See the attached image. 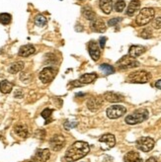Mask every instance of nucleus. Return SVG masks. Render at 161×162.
Segmentation results:
<instances>
[{
    "label": "nucleus",
    "instance_id": "nucleus-1",
    "mask_svg": "<svg viewBox=\"0 0 161 162\" xmlns=\"http://www.w3.org/2000/svg\"><path fill=\"white\" fill-rule=\"evenodd\" d=\"M90 147H89L87 142L84 141H76L66 150L65 155H64V159L66 162H74L76 160H79L81 158L89 153Z\"/></svg>",
    "mask_w": 161,
    "mask_h": 162
},
{
    "label": "nucleus",
    "instance_id": "nucleus-2",
    "mask_svg": "<svg viewBox=\"0 0 161 162\" xmlns=\"http://www.w3.org/2000/svg\"><path fill=\"white\" fill-rule=\"evenodd\" d=\"M147 118H148V111L145 109H138L132 114L129 115L125 121L128 124H136L144 122L147 120Z\"/></svg>",
    "mask_w": 161,
    "mask_h": 162
},
{
    "label": "nucleus",
    "instance_id": "nucleus-3",
    "mask_svg": "<svg viewBox=\"0 0 161 162\" xmlns=\"http://www.w3.org/2000/svg\"><path fill=\"white\" fill-rule=\"evenodd\" d=\"M154 14H155V12H154V10L152 8H143L142 10H140L139 14L135 19L136 25L144 26L146 24H148L154 18Z\"/></svg>",
    "mask_w": 161,
    "mask_h": 162
},
{
    "label": "nucleus",
    "instance_id": "nucleus-4",
    "mask_svg": "<svg viewBox=\"0 0 161 162\" xmlns=\"http://www.w3.org/2000/svg\"><path fill=\"white\" fill-rule=\"evenodd\" d=\"M150 79H151V74L144 70L132 72L128 76V81L131 83H147Z\"/></svg>",
    "mask_w": 161,
    "mask_h": 162
},
{
    "label": "nucleus",
    "instance_id": "nucleus-5",
    "mask_svg": "<svg viewBox=\"0 0 161 162\" xmlns=\"http://www.w3.org/2000/svg\"><path fill=\"white\" fill-rule=\"evenodd\" d=\"M117 65L121 69H129L139 66V62L135 57H132L131 56H125L117 62Z\"/></svg>",
    "mask_w": 161,
    "mask_h": 162
},
{
    "label": "nucleus",
    "instance_id": "nucleus-6",
    "mask_svg": "<svg viewBox=\"0 0 161 162\" xmlns=\"http://www.w3.org/2000/svg\"><path fill=\"white\" fill-rule=\"evenodd\" d=\"M136 147L143 152H148L154 147V140L151 137L143 136L136 141Z\"/></svg>",
    "mask_w": 161,
    "mask_h": 162
},
{
    "label": "nucleus",
    "instance_id": "nucleus-7",
    "mask_svg": "<svg viewBox=\"0 0 161 162\" xmlns=\"http://www.w3.org/2000/svg\"><path fill=\"white\" fill-rule=\"evenodd\" d=\"M57 73V70L53 67H46L44 68L40 73V80L42 81L43 83H50V81H53V79L56 77Z\"/></svg>",
    "mask_w": 161,
    "mask_h": 162
},
{
    "label": "nucleus",
    "instance_id": "nucleus-8",
    "mask_svg": "<svg viewBox=\"0 0 161 162\" xmlns=\"http://www.w3.org/2000/svg\"><path fill=\"white\" fill-rule=\"evenodd\" d=\"M126 112V109L122 105H113L107 109V116L110 119H118Z\"/></svg>",
    "mask_w": 161,
    "mask_h": 162
},
{
    "label": "nucleus",
    "instance_id": "nucleus-9",
    "mask_svg": "<svg viewBox=\"0 0 161 162\" xmlns=\"http://www.w3.org/2000/svg\"><path fill=\"white\" fill-rule=\"evenodd\" d=\"M64 144H65V138L62 134H54L50 140V146L53 151H59L62 149Z\"/></svg>",
    "mask_w": 161,
    "mask_h": 162
},
{
    "label": "nucleus",
    "instance_id": "nucleus-10",
    "mask_svg": "<svg viewBox=\"0 0 161 162\" xmlns=\"http://www.w3.org/2000/svg\"><path fill=\"white\" fill-rule=\"evenodd\" d=\"M99 142L101 143L102 149L107 150V149H110V148L115 146L116 138L111 134H104V136H102L100 138H99Z\"/></svg>",
    "mask_w": 161,
    "mask_h": 162
},
{
    "label": "nucleus",
    "instance_id": "nucleus-11",
    "mask_svg": "<svg viewBox=\"0 0 161 162\" xmlns=\"http://www.w3.org/2000/svg\"><path fill=\"white\" fill-rule=\"evenodd\" d=\"M103 105V100L100 97H92L87 101V108L92 112L98 111Z\"/></svg>",
    "mask_w": 161,
    "mask_h": 162
},
{
    "label": "nucleus",
    "instance_id": "nucleus-12",
    "mask_svg": "<svg viewBox=\"0 0 161 162\" xmlns=\"http://www.w3.org/2000/svg\"><path fill=\"white\" fill-rule=\"evenodd\" d=\"M88 50H89V53H90L91 57L95 60V62L100 58V56H101L100 48H99L98 44L94 42V40H91V42L88 44Z\"/></svg>",
    "mask_w": 161,
    "mask_h": 162
},
{
    "label": "nucleus",
    "instance_id": "nucleus-13",
    "mask_svg": "<svg viewBox=\"0 0 161 162\" xmlns=\"http://www.w3.org/2000/svg\"><path fill=\"white\" fill-rule=\"evenodd\" d=\"M50 156V152L49 149H38L33 158L34 162H47Z\"/></svg>",
    "mask_w": 161,
    "mask_h": 162
},
{
    "label": "nucleus",
    "instance_id": "nucleus-14",
    "mask_svg": "<svg viewBox=\"0 0 161 162\" xmlns=\"http://www.w3.org/2000/svg\"><path fill=\"white\" fill-rule=\"evenodd\" d=\"M90 28L92 29V31L98 32V33H103L105 32L106 30V25L105 22L103 21L100 18H95L91 21L90 23Z\"/></svg>",
    "mask_w": 161,
    "mask_h": 162
},
{
    "label": "nucleus",
    "instance_id": "nucleus-15",
    "mask_svg": "<svg viewBox=\"0 0 161 162\" xmlns=\"http://www.w3.org/2000/svg\"><path fill=\"white\" fill-rule=\"evenodd\" d=\"M35 52H36V49L33 45H25L20 48L18 55L20 56L27 57V56H32L33 53H35Z\"/></svg>",
    "mask_w": 161,
    "mask_h": 162
},
{
    "label": "nucleus",
    "instance_id": "nucleus-16",
    "mask_svg": "<svg viewBox=\"0 0 161 162\" xmlns=\"http://www.w3.org/2000/svg\"><path fill=\"white\" fill-rule=\"evenodd\" d=\"M104 98L108 102H111V103H119V102L124 101V97L115 92H106L104 94Z\"/></svg>",
    "mask_w": 161,
    "mask_h": 162
},
{
    "label": "nucleus",
    "instance_id": "nucleus-17",
    "mask_svg": "<svg viewBox=\"0 0 161 162\" xmlns=\"http://www.w3.org/2000/svg\"><path fill=\"white\" fill-rule=\"evenodd\" d=\"M145 52V48L142 46H132L129 48V56H131L132 57H138L139 56H141L143 52Z\"/></svg>",
    "mask_w": 161,
    "mask_h": 162
},
{
    "label": "nucleus",
    "instance_id": "nucleus-18",
    "mask_svg": "<svg viewBox=\"0 0 161 162\" xmlns=\"http://www.w3.org/2000/svg\"><path fill=\"white\" fill-rule=\"evenodd\" d=\"M125 162H142L141 157H140L139 153L135 152V151H129L124 157Z\"/></svg>",
    "mask_w": 161,
    "mask_h": 162
},
{
    "label": "nucleus",
    "instance_id": "nucleus-19",
    "mask_svg": "<svg viewBox=\"0 0 161 162\" xmlns=\"http://www.w3.org/2000/svg\"><path fill=\"white\" fill-rule=\"evenodd\" d=\"M97 74L96 73H85L83 75L80 76L79 78V82L80 84H89V83H92L97 79Z\"/></svg>",
    "mask_w": 161,
    "mask_h": 162
},
{
    "label": "nucleus",
    "instance_id": "nucleus-20",
    "mask_svg": "<svg viewBox=\"0 0 161 162\" xmlns=\"http://www.w3.org/2000/svg\"><path fill=\"white\" fill-rule=\"evenodd\" d=\"M100 8L105 14H110L113 8V2L112 0H100L99 2Z\"/></svg>",
    "mask_w": 161,
    "mask_h": 162
},
{
    "label": "nucleus",
    "instance_id": "nucleus-21",
    "mask_svg": "<svg viewBox=\"0 0 161 162\" xmlns=\"http://www.w3.org/2000/svg\"><path fill=\"white\" fill-rule=\"evenodd\" d=\"M139 7H140V2L138 0H132V1L129 3L128 10H126V14L129 16H132L139 9Z\"/></svg>",
    "mask_w": 161,
    "mask_h": 162
},
{
    "label": "nucleus",
    "instance_id": "nucleus-22",
    "mask_svg": "<svg viewBox=\"0 0 161 162\" xmlns=\"http://www.w3.org/2000/svg\"><path fill=\"white\" fill-rule=\"evenodd\" d=\"M13 89V84L9 82L8 80H2L0 82V91L3 94H8L12 91Z\"/></svg>",
    "mask_w": 161,
    "mask_h": 162
},
{
    "label": "nucleus",
    "instance_id": "nucleus-23",
    "mask_svg": "<svg viewBox=\"0 0 161 162\" xmlns=\"http://www.w3.org/2000/svg\"><path fill=\"white\" fill-rule=\"evenodd\" d=\"M14 130H15L16 134H18L20 137L26 138L28 136V129H27V127L24 126V124H17Z\"/></svg>",
    "mask_w": 161,
    "mask_h": 162
},
{
    "label": "nucleus",
    "instance_id": "nucleus-24",
    "mask_svg": "<svg viewBox=\"0 0 161 162\" xmlns=\"http://www.w3.org/2000/svg\"><path fill=\"white\" fill-rule=\"evenodd\" d=\"M24 68V62H15L9 67V72L12 73V74H15V73H18L20 71H22Z\"/></svg>",
    "mask_w": 161,
    "mask_h": 162
},
{
    "label": "nucleus",
    "instance_id": "nucleus-25",
    "mask_svg": "<svg viewBox=\"0 0 161 162\" xmlns=\"http://www.w3.org/2000/svg\"><path fill=\"white\" fill-rule=\"evenodd\" d=\"M83 15L87 20H91V21L96 18L95 12L90 7H89V6H85V7L83 8Z\"/></svg>",
    "mask_w": 161,
    "mask_h": 162
},
{
    "label": "nucleus",
    "instance_id": "nucleus-26",
    "mask_svg": "<svg viewBox=\"0 0 161 162\" xmlns=\"http://www.w3.org/2000/svg\"><path fill=\"white\" fill-rule=\"evenodd\" d=\"M100 69L105 74H107V75L115 72V68H114V67H113L112 65H110V64H107V63H103V64H101L100 65Z\"/></svg>",
    "mask_w": 161,
    "mask_h": 162
},
{
    "label": "nucleus",
    "instance_id": "nucleus-27",
    "mask_svg": "<svg viewBox=\"0 0 161 162\" xmlns=\"http://www.w3.org/2000/svg\"><path fill=\"white\" fill-rule=\"evenodd\" d=\"M11 22V15L8 13H1L0 14V24L8 25Z\"/></svg>",
    "mask_w": 161,
    "mask_h": 162
},
{
    "label": "nucleus",
    "instance_id": "nucleus-28",
    "mask_svg": "<svg viewBox=\"0 0 161 162\" xmlns=\"http://www.w3.org/2000/svg\"><path fill=\"white\" fill-rule=\"evenodd\" d=\"M35 23H36V25L39 26V27H44L47 25V18L44 16L38 15L35 18Z\"/></svg>",
    "mask_w": 161,
    "mask_h": 162
},
{
    "label": "nucleus",
    "instance_id": "nucleus-29",
    "mask_svg": "<svg viewBox=\"0 0 161 162\" xmlns=\"http://www.w3.org/2000/svg\"><path fill=\"white\" fill-rule=\"evenodd\" d=\"M51 114H53V110H50V109H44L42 112V117L44 118V119L47 120V122L44 123L46 124H47L51 122V119H50Z\"/></svg>",
    "mask_w": 161,
    "mask_h": 162
},
{
    "label": "nucleus",
    "instance_id": "nucleus-30",
    "mask_svg": "<svg viewBox=\"0 0 161 162\" xmlns=\"http://www.w3.org/2000/svg\"><path fill=\"white\" fill-rule=\"evenodd\" d=\"M126 7V2L124 0H118L115 4V10L117 12H122Z\"/></svg>",
    "mask_w": 161,
    "mask_h": 162
},
{
    "label": "nucleus",
    "instance_id": "nucleus-31",
    "mask_svg": "<svg viewBox=\"0 0 161 162\" xmlns=\"http://www.w3.org/2000/svg\"><path fill=\"white\" fill-rule=\"evenodd\" d=\"M140 37L143 39H149L152 37V32L150 29H144L142 30V32L140 33Z\"/></svg>",
    "mask_w": 161,
    "mask_h": 162
},
{
    "label": "nucleus",
    "instance_id": "nucleus-32",
    "mask_svg": "<svg viewBox=\"0 0 161 162\" xmlns=\"http://www.w3.org/2000/svg\"><path fill=\"white\" fill-rule=\"evenodd\" d=\"M152 26L155 29H161V15L154 18L153 22H152Z\"/></svg>",
    "mask_w": 161,
    "mask_h": 162
},
{
    "label": "nucleus",
    "instance_id": "nucleus-33",
    "mask_svg": "<svg viewBox=\"0 0 161 162\" xmlns=\"http://www.w3.org/2000/svg\"><path fill=\"white\" fill-rule=\"evenodd\" d=\"M76 126H77L76 122H73V123H70V122H65V123H64V129L67 130L73 129V128L76 127Z\"/></svg>",
    "mask_w": 161,
    "mask_h": 162
},
{
    "label": "nucleus",
    "instance_id": "nucleus-34",
    "mask_svg": "<svg viewBox=\"0 0 161 162\" xmlns=\"http://www.w3.org/2000/svg\"><path fill=\"white\" fill-rule=\"evenodd\" d=\"M121 21H122V18H120V17H119V18L111 19L110 21L108 22V25H109V26H116L119 22H121Z\"/></svg>",
    "mask_w": 161,
    "mask_h": 162
},
{
    "label": "nucleus",
    "instance_id": "nucleus-35",
    "mask_svg": "<svg viewBox=\"0 0 161 162\" xmlns=\"http://www.w3.org/2000/svg\"><path fill=\"white\" fill-rule=\"evenodd\" d=\"M106 40H107V38H106V37H102V38H100V46H101V49H104Z\"/></svg>",
    "mask_w": 161,
    "mask_h": 162
},
{
    "label": "nucleus",
    "instance_id": "nucleus-36",
    "mask_svg": "<svg viewBox=\"0 0 161 162\" xmlns=\"http://www.w3.org/2000/svg\"><path fill=\"white\" fill-rule=\"evenodd\" d=\"M155 87L157 89H161V79L158 80V81H156V83H155Z\"/></svg>",
    "mask_w": 161,
    "mask_h": 162
},
{
    "label": "nucleus",
    "instance_id": "nucleus-37",
    "mask_svg": "<svg viewBox=\"0 0 161 162\" xmlns=\"http://www.w3.org/2000/svg\"><path fill=\"white\" fill-rule=\"evenodd\" d=\"M146 162H157V159L155 157H150L146 160Z\"/></svg>",
    "mask_w": 161,
    "mask_h": 162
},
{
    "label": "nucleus",
    "instance_id": "nucleus-38",
    "mask_svg": "<svg viewBox=\"0 0 161 162\" xmlns=\"http://www.w3.org/2000/svg\"><path fill=\"white\" fill-rule=\"evenodd\" d=\"M18 95H19V98H21V97H22V92H21V91H19V92H18V91H17V92L15 93V97L18 98Z\"/></svg>",
    "mask_w": 161,
    "mask_h": 162
},
{
    "label": "nucleus",
    "instance_id": "nucleus-39",
    "mask_svg": "<svg viewBox=\"0 0 161 162\" xmlns=\"http://www.w3.org/2000/svg\"><path fill=\"white\" fill-rule=\"evenodd\" d=\"M31 162H34V161H31Z\"/></svg>",
    "mask_w": 161,
    "mask_h": 162
}]
</instances>
